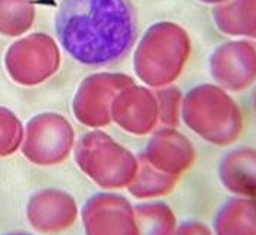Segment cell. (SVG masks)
<instances>
[{
	"label": "cell",
	"mask_w": 256,
	"mask_h": 235,
	"mask_svg": "<svg viewBox=\"0 0 256 235\" xmlns=\"http://www.w3.org/2000/svg\"><path fill=\"white\" fill-rule=\"evenodd\" d=\"M54 26L66 53L91 67L122 61L138 37L136 10L130 0H62Z\"/></svg>",
	"instance_id": "1"
},
{
	"label": "cell",
	"mask_w": 256,
	"mask_h": 235,
	"mask_svg": "<svg viewBox=\"0 0 256 235\" xmlns=\"http://www.w3.org/2000/svg\"><path fill=\"white\" fill-rule=\"evenodd\" d=\"M183 123L216 146L234 143L243 132V114L233 97L214 83L192 88L182 102Z\"/></svg>",
	"instance_id": "2"
},
{
	"label": "cell",
	"mask_w": 256,
	"mask_h": 235,
	"mask_svg": "<svg viewBox=\"0 0 256 235\" xmlns=\"http://www.w3.org/2000/svg\"><path fill=\"white\" fill-rule=\"evenodd\" d=\"M190 56L189 34L174 22L151 25L139 41L134 56V70L151 88L172 85L182 75Z\"/></svg>",
	"instance_id": "3"
},
{
	"label": "cell",
	"mask_w": 256,
	"mask_h": 235,
	"mask_svg": "<svg viewBox=\"0 0 256 235\" xmlns=\"http://www.w3.org/2000/svg\"><path fill=\"white\" fill-rule=\"evenodd\" d=\"M74 157L79 170L106 190L128 187L138 171V157L100 129L75 142Z\"/></svg>",
	"instance_id": "4"
},
{
	"label": "cell",
	"mask_w": 256,
	"mask_h": 235,
	"mask_svg": "<svg viewBox=\"0 0 256 235\" xmlns=\"http://www.w3.org/2000/svg\"><path fill=\"white\" fill-rule=\"evenodd\" d=\"M75 146V132L70 123L58 113H44L26 126L22 152L31 162L50 167L63 162Z\"/></svg>",
	"instance_id": "5"
},
{
	"label": "cell",
	"mask_w": 256,
	"mask_h": 235,
	"mask_svg": "<svg viewBox=\"0 0 256 235\" xmlns=\"http://www.w3.org/2000/svg\"><path fill=\"white\" fill-rule=\"evenodd\" d=\"M59 66V47L46 34L20 39L6 53L9 75L20 85H38L53 76Z\"/></svg>",
	"instance_id": "6"
},
{
	"label": "cell",
	"mask_w": 256,
	"mask_h": 235,
	"mask_svg": "<svg viewBox=\"0 0 256 235\" xmlns=\"http://www.w3.org/2000/svg\"><path fill=\"white\" fill-rule=\"evenodd\" d=\"M134 79L122 73H94L85 78L72 101L74 116L86 127L101 129L112 123V102L118 92L130 85Z\"/></svg>",
	"instance_id": "7"
},
{
	"label": "cell",
	"mask_w": 256,
	"mask_h": 235,
	"mask_svg": "<svg viewBox=\"0 0 256 235\" xmlns=\"http://www.w3.org/2000/svg\"><path fill=\"white\" fill-rule=\"evenodd\" d=\"M85 235H138L134 206L126 197L97 193L82 206Z\"/></svg>",
	"instance_id": "8"
},
{
	"label": "cell",
	"mask_w": 256,
	"mask_h": 235,
	"mask_svg": "<svg viewBox=\"0 0 256 235\" xmlns=\"http://www.w3.org/2000/svg\"><path fill=\"white\" fill-rule=\"evenodd\" d=\"M212 79L226 91L238 92L256 80V45L244 41H227L212 51L210 57Z\"/></svg>",
	"instance_id": "9"
},
{
	"label": "cell",
	"mask_w": 256,
	"mask_h": 235,
	"mask_svg": "<svg viewBox=\"0 0 256 235\" xmlns=\"http://www.w3.org/2000/svg\"><path fill=\"white\" fill-rule=\"evenodd\" d=\"M110 117L130 135L145 136L152 133L158 126V105L154 91L135 83L122 89L112 102Z\"/></svg>",
	"instance_id": "10"
},
{
	"label": "cell",
	"mask_w": 256,
	"mask_h": 235,
	"mask_svg": "<svg viewBox=\"0 0 256 235\" xmlns=\"http://www.w3.org/2000/svg\"><path fill=\"white\" fill-rule=\"evenodd\" d=\"M139 157L158 171L180 178L194 165L196 151L192 142L176 127H160L152 132Z\"/></svg>",
	"instance_id": "11"
},
{
	"label": "cell",
	"mask_w": 256,
	"mask_h": 235,
	"mask_svg": "<svg viewBox=\"0 0 256 235\" xmlns=\"http://www.w3.org/2000/svg\"><path fill=\"white\" fill-rule=\"evenodd\" d=\"M78 205L69 193L59 189L40 190L30 199L26 216L41 234H60L78 219Z\"/></svg>",
	"instance_id": "12"
},
{
	"label": "cell",
	"mask_w": 256,
	"mask_h": 235,
	"mask_svg": "<svg viewBox=\"0 0 256 235\" xmlns=\"http://www.w3.org/2000/svg\"><path fill=\"white\" fill-rule=\"evenodd\" d=\"M218 178L234 196L256 197V148L243 146L224 155L218 164Z\"/></svg>",
	"instance_id": "13"
},
{
	"label": "cell",
	"mask_w": 256,
	"mask_h": 235,
	"mask_svg": "<svg viewBox=\"0 0 256 235\" xmlns=\"http://www.w3.org/2000/svg\"><path fill=\"white\" fill-rule=\"evenodd\" d=\"M212 18L226 35L256 39V0H224L214 7Z\"/></svg>",
	"instance_id": "14"
},
{
	"label": "cell",
	"mask_w": 256,
	"mask_h": 235,
	"mask_svg": "<svg viewBox=\"0 0 256 235\" xmlns=\"http://www.w3.org/2000/svg\"><path fill=\"white\" fill-rule=\"evenodd\" d=\"M214 235H256V197L227 200L214 218Z\"/></svg>",
	"instance_id": "15"
},
{
	"label": "cell",
	"mask_w": 256,
	"mask_h": 235,
	"mask_svg": "<svg viewBox=\"0 0 256 235\" xmlns=\"http://www.w3.org/2000/svg\"><path fill=\"white\" fill-rule=\"evenodd\" d=\"M178 177L164 174L150 165L145 159L138 155V171L130 184L126 187L129 193L139 200H152L167 196L178 184Z\"/></svg>",
	"instance_id": "16"
},
{
	"label": "cell",
	"mask_w": 256,
	"mask_h": 235,
	"mask_svg": "<svg viewBox=\"0 0 256 235\" xmlns=\"http://www.w3.org/2000/svg\"><path fill=\"white\" fill-rule=\"evenodd\" d=\"M138 235H173L178 219L164 202H146L134 206Z\"/></svg>",
	"instance_id": "17"
},
{
	"label": "cell",
	"mask_w": 256,
	"mask_h": 235,
	"mask_svg": "<svg viewBox=\"0 0 256 235\" xmlns=\"http://www.w3.org/2000/svg\"><path fill=\"white\" fill-rule=\"evenodd\" d=\"M34 15L32 0H0V32L20 35L31 26Z\"/></svg>",
	"instance_id": "18"
},
{
	"label": "cell",
	"mask_w": 256,
	"mask_h": 235,
	"mask_svg": "<svg viewBox=\"0 0 256 235\" xmlns=\"http://www.w3.org/2000/svg\"><path fill=\"white\" fill-rule=\"evenodd\" d=\"M154 94L158 105V124H161V127L178 129L182 120V102H183V95L180 89L173 85H167L162 88H157Z\"/></svg>",
	"instance_id": "19"
},
{
	"label": "cell",
	"mask_w": 256,
	"mask_h": 235,
	"mask_svg": "<svg viewBox=\"0 0 256 235\" xmlns=\"http://www.w3.org/2000/svg\"><path fill=\"white\" fill-rule=\"evenodd\" d=\"M24 140L20 120L10 111L0 108V157L14 154Z\"/></svg>",
	"instance_id": "20"
},
{
	"label": "cell",
	"mask_w": 256,
	"mask_h": 235,
	"mask_svg": "<svg viewBox=\"0 0 256 235\" xmlns=\"http://www.w3.org/2000/svg\"><path fill=\"white\" fill-rule=\"evenodd\" d=\"M173 235H214V233L200 221H186L176 227Z\"/></svg>",
	"instance_id": "21"
},
{
	"label": "cell",
	"mask_w": 256,
	"mask_h": 235,
	"mask_svg": "<svg viewBox=\"0 0 256 235\" xmlns=\"http://www.w3.org/2000/svg\"><path fill=\"white\" fill-rule=\"evenodd\" d=\"M198 1H200V3H206V4H220V3H222L224 0H198Z\"/></svg>",
	"instance_id": "22"
},
{
	"label": "cell",
	"mask_w": 256,
	"mask_h": 235,
	"mask_svg": "<svg viewBox=\"0 0 256 235\" xmlns=\"http://www.w3.org/2000/svg\"><path fill=\"white\" fill-rule=\"evenodd\" d=\"M252 101H254V107H255V111H256V86H255V91H254V98H252Z\"/></svg>",
	"instance_id": "23"
},
{
	"label": "cell",
	"mask_w": 256,
	"mask_h": 235,
	"mask_svg": "<svg viewBox=\"0 0 256 235\" xmlns=\"http://www.w3.org/2000/svg\"><path fill=\"white\" fill-rule=\"evenodd\" d=\"M9 235H30V234H25V233H16V234H9Z\"/></svg>",
	"instance_id": "24"
},
{
	"label": "cell",
	"mask_w": 256,
	"mask_h": 235,
	"mask_svg": "<svg viewBox=\"0 0 256 235\" xmlns=\"http://www.w3.org/2000/svg\"><path fill=\"white\" fill-rule=\"evenodd\" d=\"M255 45H256V44H255Z\"/></svg>",
	"instance_id": "25"
}]
</instances>
